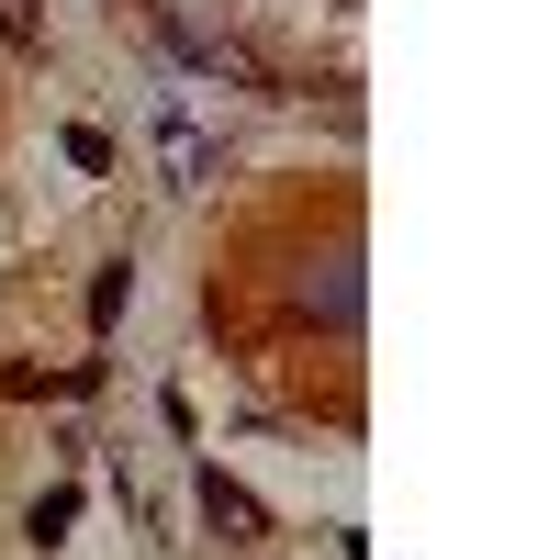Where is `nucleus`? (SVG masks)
<instances>
[{"label":"nucleus","instance_id":"nucleus-2","mask_svg":"<svg viewBox=\"0 0 560 560\" xmlns=\"http://www.w3.org/2000/svg\"><path fill=\"white\" fill-rule=\"evenodd\" d=\"M0 34H12V45H45V0H0Z\"/></svg>","mask_w":560,"mask_h":560},{"label":"nucleus","instance_id":"nucleus-1","mask_svg":"<svg viewBox=\"0 0 560 560\" xmlns=\"http://www.w3.org/2000/svg\"><path fill=\"white\" fill-rule=\"evenodd\" d=\"M202 516H213L224 538H258V527H269V516H258V493H236L224 471H202Z\"/></svg>","mask_w":560,"mask_h":560}]
</instances>
